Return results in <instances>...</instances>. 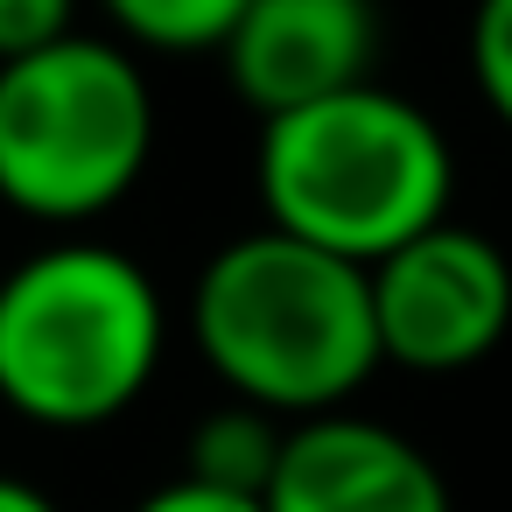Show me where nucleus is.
<instances>
[{
  "instance_id": "1",
  "label": "nucleus",
  "mask_w": 512,
  "mask_h": 512,
  "mask_svg": "<svg viewBox=\"0 0 512 512\" xmlns=\"http://www.w3.org/2000/svg\"><path fill=\"white\" fill-rule=\"evenodd\" d=\"M190 344L232 400H253L281 421L351 407V393L386 365L372 274L274 225L225 239L197 267Z\"/></svg>"
},
{
  "instance_id": "2",
  "label": "nucleus",
  "mask_w": 512,
  "mask_h": 512,
  "mask_svg": "<svg viewBox=\"0 0 512 512\" xmlns=\"http://www.w3.org/2000/svg\"><path fill=\"white\" fill-rule=\"evenodd\" d=\"M253 190L274 232L309 239L351 267H379L407 239L449 218L456 155L428 106L386 85L260 120Z\"/></svg>"
},
{
  "instance_id": "3",
  "label": "nucleus",
  "mask_w": 512,
  "mask_h": 512,
  "mask_svg": "<svg viewBox=\"0 0 512 512\" xmlns=\"http://www.w3.org/2000/svg\"><path fill=\"white\" fill-rule=\"evenodd\" d=\"M169 302L106 239H50L0 274V400L36 428H106L162 372Z\"/></svg>"
},
{
  "instance_id": "4",
  "label": "nucleus",
  "mask_w": 512,
  "mask_h": 512,
  "mask_svg": "<svg viewBox=\"0 0 512 512\" xmlns=\"http://www.w3.org/2000/svg\"><path fill=\"white\" fill-rule=\"evenodd\" d=\"M155 92L127 43L64 36L0 64V204L36 225H92L148 176Z\"/></svg>"
},
{
  "instance_id": "5",
  "label": "nucleus",
  "mask_w": 512,
  "mask_h": 512,
  "mask_svg": "<svg viewBox=\"0 0 512 512\" xmlns=\"http://www.w3.org/2000/svg\"><path fill=\"white\" fill-rule=\"evenodd\" d=\"M372 274L379 358L400 372H470L512 330V260L498 239L442 218Z\"/></svg>"
},
{
  "instance_id": "6",
  "label": "nucleus",
  "mask_w": 512,
  "mask_h": 512,
  "mask_svg": "<svg viewBox=\"0 0 512 512\" xmlns=\"http://www.w3.org/2000/svg\"><path fill=\"white\" fill-rule=\"evenodd\" d=\"M218 57L239 106H253L260 120H281L295 106L372 85L379 8L372 0H246Z\"/></svg>"
},
{
  "instance_id": "7",
  "label": "nucleus",
  "mask_w": 512,
  "mask_h": 512,
  "mask_svg": "<svg viewBox=\"0 0 512 512\" xmlns=\"http://www.w3.org/2000/svg\"><path fill=\"white\" fill-rule=\"evenodd\" d=\"M267 512H456V505L421 442H407L372 414L337 407L316 421H288Z\"/></svg>"
},
{
  "instance_id": "8",
  "label": "nucleus",
  "mask_w": 512,
  "mask_h": 512,
  "mask_svg": "<svg viewBox=\"0 0 512 512\" xmlns=\"http://www.w3.org/2000/svg\"><path fill=\"white\" fill-rule=\"evenodd\" d=\"M281 449H288V421L253 407V400H225L211 407L190 442H183V477L211 484V491H239V498H267L274 470H281Z\"/></svg>"
},
{
  "instance_id": "9",
  "label": "nucleus",
  "mask_w": 512,
  "mask_h": 512,
  "mask_svg": "<svg viewBox=\"0 0 512 512\" xmlns=\"http://www.w3.org/2000/svg\"><path fill=\"white\" fill-rule=\"evenodd\" d=\"M113 36L155 57H211L239 29L246 0H99Z\"/></svg>"
},
{
  "instance_id": "10",
  "label": "nucleus",
  "mask_w": 512,
  "mask_h": 512,
  "mask_svg": "<svg viewBox=\"0 0 512 512\" xmlns=\"http://www.w3.org/2000/svg\"><path fill=\"white\" fill-rule=\"evenodd\" d=\"M470 85L484 113L512 134V0H477L470 15Z\"/></svg>"
},
{
  "instance_id": "11",
  "label": "nucleus",
  "mask_w": 512,
  "mask_h": 512,
  "mask_svg": "<svg viewBox=\"0 0 512 512\" xmlns=\"http://www.w3.org/2000/svg\"><path fill=\"white\" fill-rule=\"evenodd\" d=\"M78 36V0H0V64H22Z\"/></svg>"
},
{
  "instance_id": "12",
  "label": "nucleus",
  "mask_w": 512,
  "mask_h": 512,
  "mask_svg": "<svg viewBox=\"0 0 512 512\" xmlns=\"http://www.w3.org/2000/svg\"><path fill=\"white\" fill-rule=\"evenodd\" d=\"M134 512H267V498H239V491H211L197 477H169L155 491L134 498Z\"/></svg>"
},
{
  "instance_id": "13",
  "label": "nucleus",
  "mask_w": 512,
  "mask_h": 512,
  "mask_svg": "<svg viewBox=\"0 0 512 512\" xmlns=\"http://www.w3.org/2000/svg\"><path fill=\"white\" fill-rule=\"evenodd\" d=\"M0 512H57V498H50L43 484H29V477H8V470H0Z\"/></svg>"
}]
</instances>
